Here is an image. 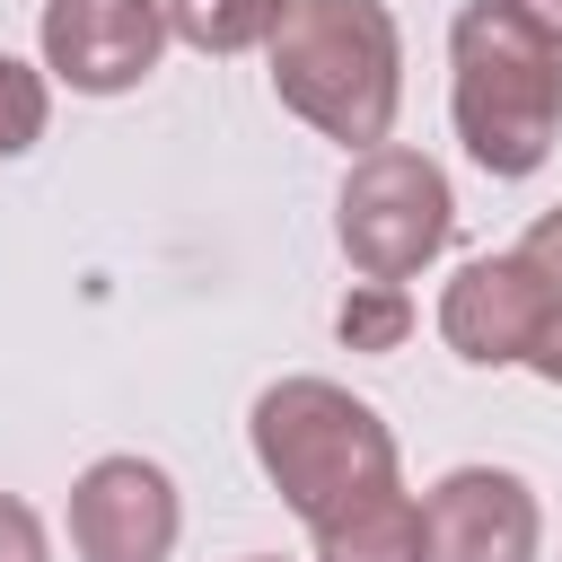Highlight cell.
<instances>
[{
	"label": "cell",
	"instance_id": "1",
	"mask_svg": "<svg viewBox=\"0 0 562 562\" xmlns=\"http://www.w3.org/2000/svg\"><path fill=\"white\" fill-rule=\"evenodd\" d=\"M272 53V97L342 140L351 158L395 132L404 105V26L386 0H281V26L263 35Z\"/></svg>",
	"mask_w": 562,
	"mask_h": 562
},
{
	"label": "cell",
	"instance_id": "2",
	"mask_svg": "<svg viewBox=\"0 0 562 562\" xmlns=\"http://www.w3.org/2000/svg\"><path fill=\"white\" fill-rule=\"evenodd\" d=\"M448 114L483 176H536L562 140V53L501 0H465L448 26Z\"/></svg>",
	"mask_w": 562,
	"mask_h": 562
},
{
	"label": "cell",
	"instance_id": "3",
	"mask_svg": "<svg viewBox=\"0 0 562 562\" xmlns=\"http://www.w3.org/2000/svg\"><path fill=\"white\" fill-rule=\"evenodd\" d=\"M246 448H255L263 483L281 492V509L299 527H325L334 509L404 483L395 474V430L378 422V404H360L334 378H272L246 413Z\"/></svg>",
	"mask_w": 562,
	"mask_h": 562
},
{
	"label": "cell",
	"instance_id": "4",
	"mask_svg": "<svg viewBox=\"0 0 562 562\" xmlns=\"http://www.w3.org/2000/svg\"><path fill=\"white\" fill-rule=\"evenodd\" d=\"M334 237H342V255H351L360 281H413L457 237L448 167L422 158V149H404V140L360 149L342 167V193H334Z\"/></svg>",
	"mask_w": 562,
	"mask_h": 562
},
{
	"label": "cell",
	"instance_id": "5",
	"mask_svg": "<svg viewBox=\"0 0 562 562\" xmlns=\"http://www.w3.org/2000/svg\"><path fill=\"white\" fill-rule=\"evenodd\" d=\"M35 44H44V79L79 97H123L167 53V0H44Z\"/></svg>",
	"mask_w": 562,
	"mask_h": 562
},
{
	"label": "cell",
	"instance_id": "6",
	"mask_svg": "<svg viewBox=\"0 0 562 562\" xmlns=\"http://www.w3.org/2000/svg\"><path fill=\"white\" fill-rule=\"evenodd\" d=\"M184 536L176 474L149 457H97L70 483V553L79 562H167Z\"/></svg>",
	"mask_w": 562,
	"mask_h": 562
},
{
	"label": "cell",
	"instance_id": "7",
	"mask_svg": "<svg viewBox=\"0 0 562 562\" xmlns=\"http://www.w3.org/2000/svg\"><path fill=\"white\" fill-rule=\"evenodd\" d=\"M544 509L509 465H457L422 492V553L430 562H536Z\"/></svg>",
	"mask_w": 562,
	"mask_h": 562
},
{
	"label": "cell",
	"instance_id": "8",
	"mask_svg": "<svg viewBox=\"0 0 562 562\" xmlns=\"http://www.w3.org/2000/svg\"><path fill=\"white\" fill-rule=\"evenodd\" d=\"M536 325H544V299H536L518 255H474L439 290V342L474 369H527Z\"/></svg>",
	"mask_w": 562,
	"mask_h": 562
},
{
	"label": "cell",
	"instance_id": "9",
	"mask_svg": "<svg viewBox=\"0 0 562 562\" xmlns=\"http://www.w3.org/2000/svg\"><path fill=\"white\" fill-rule=\"evenodd\" d=\"M307 536H316V562H430V553H422V501H413L404 483L334 509V518L307 527Z\"/></svg>",
	"mask_w": 562,
	"mask_h": 562
},
{
	"label": "cell",
	"instance_id": "10",
	"mask_svg": "<svg viewBox=\"0 0 562 562\" xmlns=\"http://www.w3.org/2000/svg\"><path fill=\"white\" fill-rule=\"evenodd\" d=\"M281 26V0H167V35L228 61V53H255L263 35Z\"/></svg>",
	"mask_w": 562,
	"mask_h": 562
},
{
	"label": "cell",
	"instance_id": "11",
	"mask_svg": "<svg viewBox=\"0 0 562 562\" xmlns=\"http://www.w3.org/2000/svg\"><path fill=\"white\" fill-rule=\"evenodd\" d=\"M509 255L527 263V281H536V299H544V325H536L527 369H536L544 386H562V202H553V211H536V228H527Z\"/></svg>",
	"mask_w": 562,
	"mask_h": 562
},
{
	"label": "cell",
	"instance_id": "12",
	"mask_svg": "<svg viewBox=\"0 0 562 562\" xmlns=\"http://www.w3.org/2000/svg\"><path fill=\"white\" fill-rule=\"evenodd\" d=\"M334 334H342V351H404V334H413V290H404V281H351L342 307H334Z\"/></svg>",
	"mask_w": 562,
	"mask_h": 562
},
{
	"label": "cell",
	"instance_id": "13",
	"mask_svg": "<svg viewBox=\"0 0 562 562\" xmlns=\"http://www.w3.org/2000/svg\"><path fill=\"white\" fill-rule=\"evenodd\" d=\"M53 123V79L18 53H0V158H26Z\"/></svg>",
	"mask_w": 562,
	"mask_h": 562
},
{
	"label": "cell",
	"instance_id": "14",
	"mask_svg": "<svg viewBox=\"0 0 562 562\" xmlns=\"http://www.w3.org/2000/svg\"><path fill=\"white\" fill-rule=\"evenodd\" d=\"M0 562H53V536L18 492H0Z\"/></svg>",
	"mask_w": 562,
	"mask_h": 562
},
{
	"label": "cell",
	"instance_id": "15",
	"mask_svg": "<svg viewBox=\"0 0 562 562\" xmlns=\"http://www.w3.org/2000/svg\"><path fill=\"white\" fill-rule=\"evenodd\" d=\"M501 9H509V18L527 26V35H544V44L562 53V0H501Z\"/></svg>",
	"mask_w": 562,
	"mask_h": 562
},
{
	"label": "cell",
	"instance_id": "16",
	"mask_svg": "<svg viewBox=\"0 0 562 562\" xmlns=\"http://www.w3.org/2000/svg\"><path fill=\"white\" fill-rule=\"evenodd\" d=\"M246 562H281V553H246Z\"/></svg>",
	"mask_w": 562,
	"mask_h": 562
}]
</instances>
